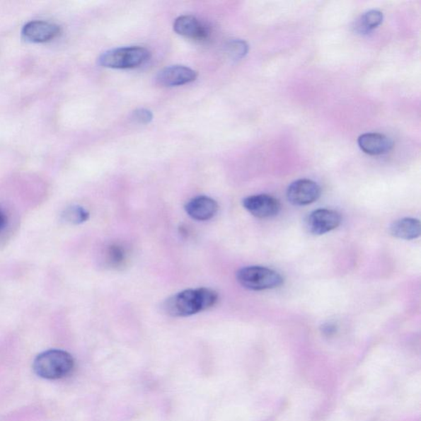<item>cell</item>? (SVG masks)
<instances>
[{"label":"cell","instance_id":"14","mask_svg":"<svg viewBox=\"0 0 421 421\" xmlns=\"http://www.w3.org/2000/svg\"><path fill=\"white\" fill-rule=\"evenodd\" d=\"M383 18V15L379 10H370L357 20L354 29L359 34H367L378 28L382 23Z\"/></svg>","mask_w":421,"mask_h":421},{"label":"cell","instance_id":"6","mask_svg":"<svg viewBox=\"0 0 421 421\" xmlns=\"http://www.w3.org/2000/svg\"><path fill=\"white\" fill-rule=\"evenodd\" d=\"M342 223V217L336 211L326 209H317L309 214L306 228L313 235L321 236L338 228Z\"/></svg>","mask_w":421,"mask_h":421},{"label":"cell","instance_id":"4","mask_svg":"<svg viewBox=\"0 0 421 421\" xmlns=\"http://www.w3.org/2000/svg\"><path fill=\"white\" fill-rule=\"evenodd\" d=\"M150 57L149 50L144 47H123L110 50L101 54L99 63L109 69H134L148 62Z\"/></svg>","mask_w":421,"mask_h":421},{"label":"cell","instance_id":"3","mask_svg":"<svg viewBox=\"0 0 421 421\" xmlns=\"http://www.w3.org/2000/svg\"><path fill=\"white\" fill-rule=\"evenodd\" d=\"M236 278L243 287L255 292L272 290L280 287L284 282L280 273L261 266L243 267L238 271Z\"/></svg>","mask_w":421,"mask_h":421},{"label":"cell","instance_id":"13","mask_svg":"<svg viewBox=\"0 0 421 421\" xmlns=\"http://www.w3.org/2000/svg\"><path fill=\"white\" fill-rule=\"evenodd\" d=\"M420 222L412 217H405L393 223L390 232L398 239L415 240L420 236Z\"/></svg>","mask_w":421,"mask_h":421},{"label":"cell","instance_id":"12","mask_svg":"<svg viewBox=\"0 0 421 421\" xmlns=\"http://www.w3.org/2000/svg\"><path fill=\"white\" fill-rule=\"evenodd\" d=\"M185 211L192 219L209 221L217 214L218 204L212 197L199 196L188 202L185 205Z\"/></svg>","mask_w":421,"mask_h":421},{"label":"cell","instance_id":"18","mask_svg":"<svg viewBox=\"0 0 421 421\" xmlns=\"http://www.w3.org/2000/svg\"><path fill=\"white\" fill-rule=\"evenodd\" d=\"M154 117L150 110L146 109L136 110L133 114V118L140 124H149Z\"/></svg>","mask_w":421,"mask_h":421},{"label":"cell","instance_id":"17","mask_svg":"<svg viewBox=\"0 0 421 421\" xmlns=\"http://www.w3.org/2000/svg\"><path fill=\"white\" fill-rule=\"evenodd\" d=\"M230 53L232 57L236 59H241L245 57L248 52V45L242 40H235L229 45Z\"/></svg>","mask_w":421,"mask_h":421},{"label":"cell","instance_id":"19","mask_svg":"<svg viewBox=\"0 0 421 421\" xmlns=\"http://www.w3.org/2000/svg\"><path fill=\"white\" fill-rule=\"evenodd\" d=\"M322 330L324 334L328 335V336H331V335L336 333V327L332 323H327L324 324Z\"/></svg>","mask_w":421,"mask_h":421},{"label":"cell","instance_id":"16","mask_svg":"<svg viewBox=\"0 0 421 421\" xmlns=\"http://www.w3.org/2000/svg\"><path fill=\"white\" fill-rule=\"evenodd\" d=\"M108 260L110 265L115 267L123 265L125 260V253L123 248L113 246L108 250Z\"/></svg>","mask_w":421,"mask_h":421},{"label":"cell","instance_id":"1","mask_svg":"<svg viewBox=\"0 0 421 421\" xmlns=\"http://www.w3.org/2000/svg\"><path fill=\"white\" fill-rule=\"evenodd\" d=\"M217 301L218 294L212 289H189L170 297L164 309L171 316L189 317L214 306Z\"/></svg>","mask_w":421,"mask_h":421},{"label":"cell","instance_id":"10","mask_svg":"<svg viewBox=\"0 0 421 421\" xmlns=\"http://www.w3.org/2000/svg\"><path fill=\"white\" fill-rule=\"evenodd\" d=\"M174 30L177 34L187 38L202 42L209 38V30L199 19L185 15L175 19Z\"/></svg>","mask_w":421,"mask_h":421},{"label":"cell","instance_id":"2","mask_svg":"<svg viewBox=\"0 0 421 421\" xmlns=\"http://www.w3.org/2000/svg\"><path fill=\"white\" fill-rule=\"evenodd\" d=\"M74 365V359L69 352L52 349L38 354L33 362V370L40 378L57 380L69 376Z\"/></svg>","mask_w":421,"mask_h":421},{"label":"cell","instance_id":"8","mask_svg":"<svg viewBox=\"0 0 421 421\" xmlns=\"http://www.w3.org/2000/svg\"><path fill=\"white\" fill-rule=\"evenodd\" d=\"M197 77V73L194 69L182 65L170 66L157 74L156 83L161 87H177L194 82Z\"/></svg>","mask_w":421,"mask_h":421},{"label":"cell","instance_id":"5","mask_svg":"<svg viewBox=\"0 0 421 421\" xmlns=\"http://www.w3.org/2000/svg\"><path fill=\"white\" fill-rule=\"evenodd\" d=\"M321 195V188L316 182L308 179L294 181L289 185L287 197L295 206H306L317 201Z\"/></svg>","mask_w":421,"mask_h":421},{"label":"cell","instance_id":"15","mask_svg":"<svg viewBox=\"0 0 421 421\" xmlns=\"http://www.w3.org/2000/svg\"><path fill=\"white\" fill-rule=\"evenodd\" d=\"M89 212L84 207L79 205L68 207L62 212V220L69 224L79 225L87 221L89 218Z\"/></svg>","mask_w":421,"mask_h":421},{"label":"cell","instance_id":"20","mask_svg":"<svg viewBox=\"0 0 421 421\" xmlns=\"http://www.w3.org/2000/svg\"><path fill=\"white\" fill-rule=\"evenodd\" d=\"M7 224V217L5 215L4 212L0 209V233L4 229L5 226Z\"/></svg>","mask_w":421,"mask_h":421},{"label":"cell","instance_id":"7","mask_svg":"<svg viewBox=\"0 0 421 421\" xmlns=\"http://www.w3.org/2000/svg\"><path fill=\"white\" fill-rule=\"evenodd\" d=\"M243 206L251 215L260 219L276 217L281 211V204L276 197L258 195L246 197Z\"/></svg>","mask_w":421,"mask_h":421},{"label":"cell","instance_id":"9","mask_svg":"<svg viewBox=\"0 0 421 421\" xmlns=\"http://www.w3.org/2000/svg\"><path fill=\"white\" fill-rule=\"evenodd\" d=\"M60 33L58 25L45 21H33L25 25L23 35L30 42L44 43L57 38Z\"/></svg>","mask_w":421,"mask_h":421},{"label":"cell","instance_id":"11","mask_svg":"<svg viewBox=\"0 0 421 421\" xmlns=\"http://www.w3.org/2000/svg\"><path fill=\"white\" fill-rule=\"evenodd\" d=\"M358 145L364 154L379 156L388 154L393 149V142L382 134L367 133L359 137Z\"/></svg>","mask_w":421,"mask_h":421}]
</instances>
